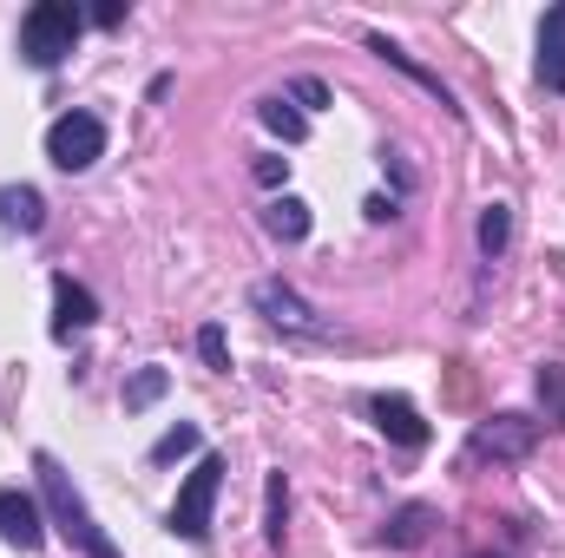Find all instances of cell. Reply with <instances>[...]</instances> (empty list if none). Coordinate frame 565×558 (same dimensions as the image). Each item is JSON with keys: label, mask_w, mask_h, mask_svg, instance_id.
<instances>
[{"label": "cell", "mask_w": 565, "mask_h": 558, "mask_svg": "<svg viewBox=\"0 0 565 558\" xmlns=\"http://www.w3.org/2000/svg\"><path fill=\"white\" fill-rule=\"evenodd\" d=\"M33 473H40V500H46V519L66 533V546L79 558H126L99 526H93V513H86V500H79V486H73V473L53 460V453H33Z\"/></svg>", "instance_id": "1"}, {"label": "cell", "mask_w": 565, "mask_h": 558, "mask_svg": "<svg viewBox=\"0 0 565 558\" xmlns=\"http://www.w3.org/2000/svg\"><path fill=\"white\" fill-rule=\"evenodd\" d=\"M79 26H86V13H79L73 0H40V7H26V20H20V53L46 73V66H60V60L73 53Z\"/></svg>", "instance_id": "2"}, {"label": "cell", "mask_w": 565, "mask_h": 558, "mask_svg": "<svg viewBox=\"0 0 565 558\" xmlns=\"http://www.w3.org/2000/svg\"><path fill=\"white\" fill-rule=\"evenodd\" d=\"M217 486H224V460L217 453H204L198 466H191V480H184V493H178V506H171V533L178 539H204L211 533V506H217Z\"/></svg>", "instance_id": "3"}, {"label": "cell", "mask_w": 565, "mask_h": 558, "mask_svg": "<svg viewBox=\"0 0 565 558\" xmlns=\"http://www.w3.org/2000/svg\"><path fill=\"white\" fill-rule=\"evenodd\" d=\"M46 158H53L60 171H93V164L106 158V126H99L93 112H60V119L46 126Z\"/></svg>", "instance_id": "4"}, {"label": "cell", "mask_w": 565, "mask_h": 558, "mask_svg": "<svg viewBox=\"0 0 565 558\" xmlns=\"http://www.w3.org/2000/svg\"><path fill=\"white\" fill-rule=\"evenodd\" d=\"M0 539H7V546H20V552H40V546H46V513H40V500H33V493L0 486Z\"/></svg>", "instance_id": "5"}, {"label": "cell", "mask_w": 565, "mask_h": 558, "mask_svg": "<svg viewBox=\"0 0 565 558\" xmlns=\"http://www.w3.org/2000/svg\"><path fill=\"white\" fill-rule=\"evenodd\" d=\"M533 440H540V420L493 415L480 433H473V453H487V460H526V453H533Z\"/></svg>", "instance_id": "6"}, {"label": "cell", "mask_w": 565, "mask_h": 558, "mask_svg": "<svg viewBox=\"0 0 565 558\" xmlns=\"http://www.w3.org/2000/svg\"><path fill=\"white\" fill-rule=\"evenodd\" d=\"M99 322V302H93V289L73 277H53V335L60 342H73V335H86Z\"/></svg>", "instance_id": "7"}, {"label": "cell", "mask_w": 565, "mask_h": 558, "mask_svg": "<svg viewBox=\"0 0 565 558\" xmlns=\"http://www.w3.org/2000/svg\"><path fill=\"white\" fill-rule=\"evenodd\" d=\"M533 73H540L546 93H565V0L540 20V60H533Z\"/></svg>", "instance_id": "8"}, {"label": "cell", "mask_w": 565, "mask_h": 558, "mask_svg": "<svg viewBox=\"0 0 565 558\" xmlns=\"http://www.w3.org/2000/svg\"><path fill=\"white\" fill-rule=\"evenodd\" d=\"M375 420H382V433H388L395 447H427V420L415 415V401H402V395H375Z\"/></svg>", "instance_id": "9"}, {"label": "cell", "mask_w": 565, "mask_h": 558, "mask_svg": "<svg viewBox=\"0 0 565 558\" xmlns=\"http://www.w3.org/2000/svg\"><path fill=\"white\" fill-rule=\"evenodd\" d=\"M250 302L270 315V322H282V329H316V315H309V302L296 296V289H282V282H257L250 289Z\"/></svg>", "instance_id": "10"}, {"label": "cell", "mask_w": 565, "mask_h": 558, "mask_svg": "<svg viewBox=\"0 0 565 558\" xmlns=\"http://www.w3.org/2000/svg\"><path fill=\"white\" fill-rule=\"evenodd\" d=\"M264 230H270V237H282V244H302V237H309V204H302V197H270Z\"/></svg>", "instance_id": "11"}, {"label": "cell", "mask_w": 565, "mask_h": 558, "mask_svg": "<svg viewBox=\"0 0 565 558\" xmlns=\"http://www.w3.org/2000/svg\"><path fill=\"white\" fill-rule=\"evenodd\" d=\"M0 224L7 230H40L46 224V204H40V191H0Z\"/></svg>", "instance_id": "12"}, {"label": "cell", "mask_w": 565, "mask_h": 558, "mask_svg": "<svg viewBox=\"0 0 565 558\" xmlns=\"http://www.w3.org/2000/svg\"><path fill=\"white\" fill-rule=\"evenodd\" d=\"M257 119H264V126H270L282 144H302V139H309V119H302L289 99H264V112H257Z\"/></svg>", "instance_id": "13"}, {"label": "cell", "mask_w": 565, "mask_h": 558, "mask_svg": "<svg viewBox=\"0 0 565 558\" xmlns=\"http://www.w3.org/2000/svg\"><path fill=\"white\" fill-rule=\"evenodd\" d=\"M533 388H540V408H546V420H553V427H565V362H546Z\"/></svg>", "instance_id": "14"}, {"label": "cell", "mask_w": 565, "mask_h": 558, "mask_svg": "<svg viewBox=\"0 0 565 558\" xmlns=\"http://www.w3.org/2000/svg\"><path fill=\"white\" fill-rule=\"evenodd\" d=\"M427 526H434V513H427V506H402V513L388 519V546H422Z\"/></svg>", "instance_id": "15"}, {"label": "cell", "mask_w": 565, "mask_h": 558, "mask_svg": "<svg viewBox=\"0 0 565 558\" xmlns=\"http://www.w3.org/2000/svg\"><path fill=\"white\" fill-rule=\"evenodd\" d=\"M507 237H513V211H507V204H487V217H480V250H487V257H500V250H507Z\"/></svg>", "instance_id": "16"}, {"label": "cell", "mask_w": 565, "mask_h": 558, "mask_svg": "<svg viewBox=\"0 0 565 558\" xmlns=\"http://www.w3.org/2000/svg\"><path fill=\"white\" fill-rule=\"evenodd\" d=\"M282 513H289V493H282V473H270V486H264V539L282 546Z\"/></svg>", "instance_id": "17"}, {"label": "cell", "mask_w": 565, "mask_h": 558, "mask_svg": "<svg viewBox=\"0 0 565 558\" xmlns=\"http://www.w3.org/2000/svg\"><path fill=\"white\" fill-rule=\"evenodd\" d=\"M178 453H198V427H191V420H178V427L151 447V460H178Z\"/></svg>", "instance_id": "18"}, {"label": "cell", "mask_w": 565, "mask_h": 558, "mask_svg": "<svg viewBox=\"0 0 565 558\" xmlns=\"http://www.w3.org/2000/svg\"><path fill=\"white\" fill-rule=\"evenodd\" d=\"M158 395H164V368H145L139 382H132V388H126V408H151V401H158Z\"/></svg>", "instance_id": "19"}, {"label": "cell", "mask_w": 565, "mask_h": 558, "mask_svg": "<svg viewBox=\"0 0 565 558\" xmlns=\"http://www.w3.org/2000/svg\"><path fill=\"white\" fill-rule=\"evenodd\" d=\"M198 348H204V362H211V368H231V348H224V329H204V335H198Z\"/></svg>", "instance_id": "20"}, {"label": "cell", "mask_w": 565, "mask_h": 558, "mask_svg": "<svg viewBox=\"0 0 565 558\" xmlns=\"http://www.w3.org/2000/svg\"><path fill=\"white\" fill-rule=\"evenodd\" d=\"M282 171H289L282 158H264V164H257V184H282Z\"/></svg>", "instance_id": "21"}, {"label": "cell", "mask_w": 565, "mask_h": 558, "mask_svg": "<svg viewBox=\"0 0 565 558\" xmlns=\"http://www.w3.org/2000/svg\"><path fill=\"white\" fill-rule=\"evenodd\" d=\"M473 558H500V552H473Z\"/></svg>", "instance_id": "22"}]
</instances>
